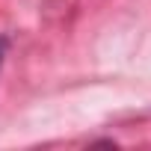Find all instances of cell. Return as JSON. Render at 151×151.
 Masks as SVG:
<instances>
[{"label":"cell","instance_id":"obj_1","mask_svg":"<svg viewBox=\"0 0 151 151\" xmlns=\"http://www.w3.org/2000/svg\"><path fill=\"white\" fill-rule=\"evenodd\" d=\"M3 56H6V39L0 36V65H3Z\"/></svg>","mask_w":151,"mask_h":151}]
</instances>
